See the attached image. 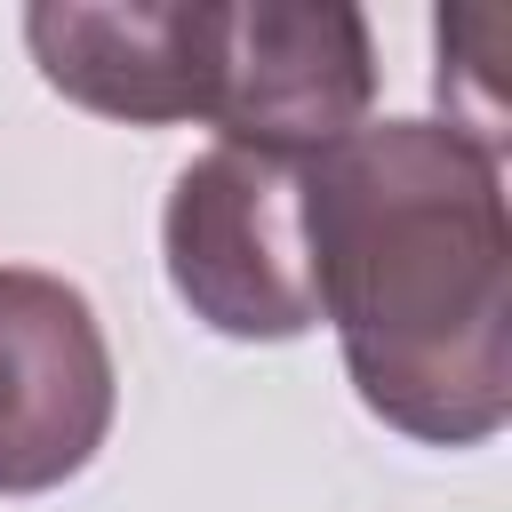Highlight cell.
Wrapping results in <instances>:
<instances>
[{"label": "cell", "instance_id": "3957f363", "mask_svg": "<svg viewBox=\"0 0 512 512\" xmlns=\"http://www.w3.org/2000/svg\"><path fill=\"white\" fill-rule=\"evenodd\" d=\"M376 96V48L344 0H248L216 16L208 128L248 152L312 160L360 128Z\"/></svg>", "mask_w": 512, "mask_h": 512}, {"label": "cell", "instance_id": "5b68a950", "mask_svg": "<svg viewBox=\"0 0 512 512\" xmlns=\"http://www.w3.org/2000/svg\"><path fill=\"white\" fill-rule=\"evenodd\" d=\"M216 0H128V8H80V0H48L24 16L32 64L48 72V88H64L72 104L104 112V120H136V128H168V120H208V88H216Z\"/></svg>", "mask_w": 512, "mask_h": 512}, {"label": "cell", "instance_id": "7a4b0ae2", "mask_svg": "<svg viewBox=\"0 0 512 512\" xmlns=\"http://www.w3.org/2000/svg\"><path fill=\"white\" fill-rule=\"evenodd\" d=\"M168 280L216 336H304L312 264H304V160L216 144L200 152L160 216Z\"/></svg>", "mask_w": 512, "mask_h": 512}, {"label": "cell", "instance_id": "6da1fadb", "mask_svg": "<svg viewBox=\"0 0 512 512\" xmlns=\"http://www.w3.org/2000/svg\"><path fill=\"white\" fill-rule=\"evenodd\" d=\"M312 312L360 400L440 448L512 416V240L496 160L440 120L352 128L304 160Z\"/></svg>", "mask_w": 512, "mask_h": 512}, {"label": "cell", "instance_id": "277c9868", "mask_svg": "<svg viewBox=\"0 0 512 512\" xmlns=\"http://www.w3.org/2000/svg\"><path fill=\"white\" fill-rule=\"evenodd\" d=\"M112 432V352L88 296L0 264V496L72 480Z\"/></svg>", "mask_w": 512, "mask_h": 512}, {"label": "cell", "instance_id": "8992f818", "mask_svg": "<svg viewBox=\"0 0 512 512\" xmlns=\"http://www.w3.org/2000/svg\"><path fill=\"white\" fill-rule=\"evenodd\" d=\"M432 40H440V104H448L440 128H456L464 144H480L496 160L504 152V64L496 56L512 40V16L504 8H440Z\"/></svg>", "mask_w": 512, "mask_h": 512}]
</instances>
